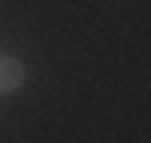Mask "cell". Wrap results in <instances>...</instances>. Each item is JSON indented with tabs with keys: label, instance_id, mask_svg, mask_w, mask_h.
I'll list each match as a JSON object with an SVG mask.
<instances>
[{
	"label": "cell",
	"instance_id": "cell-1",
	"mask_svg": "<svg viewBox=\"0 0 151 143\" xmlns=\"http://www.w3.org/2000/svg\"><path fill=\"white\" fill-rule=\"evenodd\" d=\"M20 83H24V64L12 60V56H0V96L16 91Z\"/></svg>",
	"mask_w": 151,
	"mask_h": 143
}]
</instances>
